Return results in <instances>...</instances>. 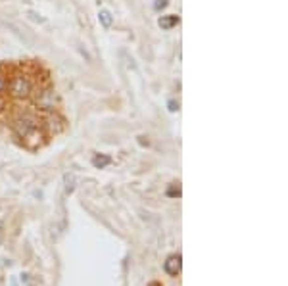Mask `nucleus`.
Masks as SVG:
<instances>
[{
  "instance_id": "nucleus-5",
  "label": "nucleus",
  "mask_w": 288,
  "mask_h": 286,
  "mask_svg": "<svg viewBox=\"0 0 288 286\" xmlns=\"http://www.w3.org/2000/svg\"><path fill=\"white\" fill-rule=\"evenodd\" d=\"M65 194H71L73 192V188H75V177L71 175V177H65Z\"/></svg>"
},
{
  "instance_id": "nucleus-4",
  "label": "nucleus",
  "mask_w": 288,
  "mask_h": 286,
  "mask_svg": "<svg viewBox=\"0 0 288 286\" xmlns=\"http://www.w3.org/2000/svg\"><path fill=\"white\" fill-rule=\"evenodd\" d=\"M98 21L102 23L104 29H110V27H112V13L108 12V10H100V13H98Z\"/></svg>"
},
{
  "instance_id": "nucleus-8",
  "label": "nucleus",
  "mask_w": 288,
  "mask_h": 286,
  "mask_svg": "<svg viewBox=\"0 0 288 286\" xmlns=\"http://www.w3.org/2000/svg\"><path fill=\"white\" fill-rule=\"evenodd\" d=\"M150 286H162L160 283H150Z\"/></svg>"
},
{
  "instance_id": "nucleus-1",
  "label": "nucleus",
  "mask_w": 288,
  "mask_h": 286,
  "mask_svg": "<svg viewBox=\"0 0 288 286\" xmlns=\"http://www.w3.org/2000/svg\"><path fill=\"white\" fill-rule=\"evenodd\" d=\"M181 267H183V262H181V256H179V254L169 256V258L163 262V271L169 275V277H177V275L181 273Z\"/></svg>"
},
{
  "instance_id": "nucleus-2",
  "label": "nucleus",
  "mask_w": 288,
  "mask_h": 286,
  "mask_svg": "<svg viewBox=\"0 0 288 286\" xmlns=\"http://www.w3.org/2000/svg\"><path fill=\"white\" fill-rule=\"evenodd\" d=\"M158 23H160V27H162V29H171L173 25L179 23V17H177V15H162Z\"/></svg>"
},
{
  "instance_id": "nucleus-10",
  "label": "nucleus",
  "mask_w": 288,
  "mask_h": 286,
  "mask_svg": "<svg viewBox=\"0 0 288 286\" xmlns=\"http://www.w3.org/2000/svg\"><path fill=\"white\" fill-rule=\"evenodd\" d=\"M12 286H17V283H15V281H12Z\"/></svg>"
},
{
  "instance_id": "nucleus-9",
  "label": "nucleus",
  "mask_w": 288,
  "mask_h": 286,
  "mask_svg": "<svg viewBox=\"0 0 288 286\" xmlns=\"http://www.w3.org/2000/svg\"><path fill=\"white\" fill-rule=\"evenodd\" d=\"M0 233H2V221H0ZM0 242H2V238H0Z\"/></svg>"
},
{
  "instance_id": "nucleus-7",
  "label": "nucleus",
  "mask_w": 288,
  "mask_h": 286,
  "mask_svg": "<svg viewBox=\"0 0 288 286\" xmlns=\"http://www.w3.org/2000/svg\"><path fill=\"white\" fill-rule=\"evenodd\" d=\"M177 110H179V104H175V102L171 100V102H169V112H177Z\"/></svg>"
},
{
  "instance_id": "nucleus-6",
  "label": "nucleus",
  "mask_w": 288,
  "mask_h": 286,
  "mask_svg": "<svg viewBox=\"0 0 288 286\" xmlns=\"http://www.w3.org/2000/svg\"><path fill=\"white\" fill-rule=\"evenodd\" d=\"M167 4H169V0H156L154 2V10H163V8H167Z\"/></svg>"
},
{
  "instance_id": "nucleus-3",
  "label": "nucleus",
  "mask_w": 288,
  "mask_h": 286,
  "mask_svg": "<svg viewBox=\"0 0 288 286\" xmlns=\"http://www.w3.org/2000/svg\"><path fill=\"white\" fill-rule=\"evenodd\" d=\"M110 162H112V160H110V156H104V154H98V156H94V158H92V165H94V167H96V169H102V167H106V165H110Z\"/></svg>"
}]
</instances>
